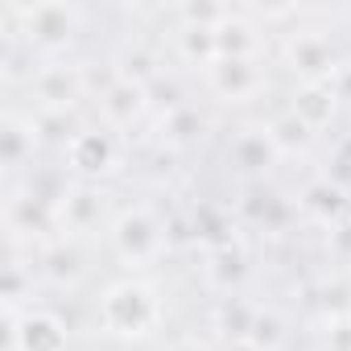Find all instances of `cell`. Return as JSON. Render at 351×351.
Wrapping results in <instances>:
<instances>
[{
    "instance_id": "1",
    "label": "cell",
    "mask_w": 351,
    "mask_h": 351,
    "mask_svg": "<svg viewBox=\"0 0 351 351\" xmlns=\"http://www.w3.org/2000/svg\"><path fill=\"white\" fill-rule=\"evenodd\" d=\"M99 326L116 339H149L157 326H161V298L149 281L141 277H124V281H112L99 298Z\"/></svg>"
},
{
    "instance_id": "2",
    "label": "cell",
    "mask_w": 351,
    "mask_h": 351,
    "mask_svg": "<svg viewBox=\"0 0 351 351\" xmlns=\"http://www.w3.org/2000/svg\"><path fill=\"white\" fill-rule=\"evenodd\" d=\"M17 29L29 50L62 54L79 34V9L62 0H38V5H17Z\"/></svg>"
},
{
    "instance_id": "3",
    "label": "cell",
    "mask_w": 351,
    "mask_h": 351,
    "mask_svg": "<svg viewBox=\"0 0 351 351\" xmlns=\"http://www.w3.org/2000/svg\"><path fill=\"white\" fill-rule=\"evenodd\" d=\"M112 248L124 265L149 269L165 252V223L149 207H128L112 219Z\"/></svg>"
},
{
    "instance_id": "4",
    "label": "cell",
    "mask_w": 351,
    "mask_h": 351,
    "mask_svg": "<svg viewBox=\"0 0 351 351\" xmlns=\"http://www.w3.org/2000/svg\"><path fill=\"white\" fill-rule=\"evenodd\" d=\"M281 62L298 75V83H335L339 75V54L326 34L318 29H298L281 42Z\"/></svg>"
},
{
    "instance_id": "5",
    "label": "cell",
    "mask_w": 351,
    "mask_h": 351,
    "mask_svg": "<svg viewBox=\"0 0 351 351\" xmlns=\"http://www.w3.org/2000/svg\"><path fill=\"white\" fill-rule=\"evenodd\" d=\"M5 223H9V236L13 240H58V232H62V219H58V207H50V203H42V199H34L29 191H21V195H13L9 199V207H5Z\"/></svg>"
},
{
    "instance_id": "6",
    "label": "cell",
    "mask_w": 351,
    "mask_h": 351,
    "mask_svg": "<svg viewBox=\"0 0 351 351\" xmlns=\"http://www.w3.org/2000/svg\"><path fill=\"white\" fill-rule=\"evenodd\" d=\"M207 83L228 104H248L265 91V66L261 58H219L207 71Z\"/></svg>"
},
{
    "instance_id": "7",
    "label": "cell",
    "mask_w": 351,
    "mask_h": 351,
    "mask_svg": "<svg viewBox=\"0 0 351 351\" xmlns=\"http://www.w3.org/2000/svg\"><path fill=\"white\" fill-rule=\"evenodd\" d=\"M83 91H87L83 66H71V62H46V66L34 75V95H38L42 108L75 112V104L83 99Z\"/></svg>"
},
{
    "instance_id": "8",
    "label": "cell",
    "mask_w": 351,
    "mask_h": 351,
    "mask_svg": "<svg viewBox=\"0 0 351 351\" xmlns=\"http://www.w3.org/2000/svg\"><path fill=\"white\" fill-rule=\"evenodd\" d=\"M66 161H71L75 173H83V178H104V173L116 169L120 153H116V141H112L108 132H99V128H83V132L71 141Z\"/></svg>"
},
{
    "instance_id": "9",
    "label": "cell",
    "mask_w": 351,
    "mask_h": 351,
    "mask_svg": "<svg viewBox=\"0 0 351 351\" xmlns=\"http://www.w3.org/2000/svg\"><path fill=\"white\" fill-rule=\"evenodd\" d=\"M99 112L112 128H132L145 112H149V87L132 83V79H112L99 95Z\"/></svg>"
},
{
    "instance_id": "10",
    "label": "cell",
    "mask_w": 351,
    "mask_h": 351,
    "mask_svg": "<svg viewBox=\"0 0 351 351\" xmlns=\"http://www.w3.org/2000/svg\"><path fill=\"white\" fill-rule=\"evenodd\" d=\"M289 112H293L310 132L326 128V124L335 120V112H339V91H335V83H298V91L289 95Z\"/></svg>"
},
{
    "instance_id": "11",
    "label": "cell",
    "mask_w": 351,
    "mask_h": 351,
    "mask_svg": "<svg viewBox=\"0 0 351 351\" xmlns=\"http://www.w3.org/2000/svg\"><path fill=\"white\" fill-rule=\"evenodd\" d=\"M17 351H66V322L54 310H25Z\"/></svg>"
},
{
    "instance_id": "12",
    "label": "cell",
    "mask_w": 351,
    "mask_h": 351,
    "mask_svg": "<svg viewBox=\"0 0 351 351\" xmlns=\"http://www.w3.org/2000/svg\"><path fill=\"white\" fill-rule=\"evenodd\" d=\"M302 211L310 215V219H318V223H330V228H339L343 219H347V211H351V199H347V191L339 186V182H330V178H318V182H310L306 191H302Z\"/></svg>"
},
{
    "instance_id": "13",
    "label": "cell",
    "mask_w": 351,
    "mask_h": 351,
    "mask_svg": "<svg viewBox=\"0 0 351 351\" xmlns=\"http://www.w3.org/2000/svg\"><path fill=\"white\" fill-rule=\"evenodd\" d=\"M42 273L54 281V285H79L87 277V256L75 240H54L42 248Z\"/></svg>"
},
{
    "instance_id": "14",
    "label": "cell",
    "mask_w": 351,
    "mask_h": 351,
    "mask_svg": "<svg viewBox=\"0 0 351 351\" xmlns=\"http://www.w3.org/2000/svg\"><path fill=\"white\" fill-rule=\"evenodd\" d=\"M34 149H38L34 120H21V116H5V120H0V165H5V169H21V165L34 161Z\"/></svg>"
},
{
    "instance_id": "15",
    "label": "cell",
    "mask_w": 351,
    "mask_h": 351,
    "mask_svg": "<svg viewBox=\"0 0 351 351\" xmlns=\"http://www.w3.org/2000/svg\"><path fill=\"white\" fill-rule=\"evenodd\" d=\"M99 215H104V199L91 186H71L66 199H62V207H58L62 232H87V228L99 223Z\"/></svg>"
},
{
    "instance_id": "16",
    "label": "cell",
    "mask_w": 351,
    "mask_h": 351,
    "mask_svg": "<svg viewBox=\"0 0 351 351\" xmlns=\"http://www.w3.org/2000/svg\"><path fill=\"white\" fill-rule=\"evenodd\" d=\"M215 38H219V58H261V29L240 13H232L215 29Z\"/></svg>"
},
{
    "instance_id": "17",
    "label": "cell",
    "mask_w": 351,
    "mask_h": 351,
    "mask_svg": "<svg viewBox=\"0 0 351 351\" xmlns=\"http://www.w3.org/2000/svg\"><path fill=\"white\" fill-rule=\"evenodd\" d=\"M232 157H236V165H240V169L261 173V169H269L281 153H277V145H273L269 128H248V132H240V136L232 141Z\"/></svg>"
},
{
    "instance_id": "18",
    "label": "cell",
    "mask_w": 351,
    "mask_h": 351,
    "mask_svg": "<svg viewBox=\"0 0 351 351\" xmlns=\"http://www.w3.org/2000/svg\"><path fill=\"white\" fill-rule=\"evenodd\" d=\"M173 46H178V58L199 66V71H211L219 62V38L215 29H199V25H182L178 38H173Z\"/></svg>"
},
{
    "instance_id": "19",
    "label": "cell",
    "mask_w": 351,
    "mask_h": 351,
    "mask_svg": "<svg viewBox=\"0 0 351 351\" xmlns=\"http://www.w3.org/2000/svg\"><path fill=\"white\" fill-rule=\"evenodd\" d=\"M207 273H211V281L219 285V289H232V285H240L244 281V273H248V256H244V248L240 244H219L215 252H211V265H207Z\"/></svg>"
},
{
    "instance_id": "20",
    "label": "cell",
    "mask_w": 351,
    "mask_h": 351,
    "mask_svg": "<svg viewBox=\"0 0 351 351\" xmlns=\"http://www.w3.org/2000/svg\"><path fill=\"white\" fill-rule=\"evenodd\" d=\"M256 322V306H248L244 298H223L219 310H215V326L223 339H236V343H248V330Z\"/></svg>"
},
{
    "instance_id": "21",
    "label": "cell",
    "mask_w": 351,
    "mask_h": 351,
    "mask_svg": "<svg viewBox=\"0 0 351 351\" xmlns=\"http://www.w3.org/2000/svg\"><path fill=\"white\" fill-rule=\"evenodd\" d=\"M34 128H38V141H54V145H66V149L83 132V124H79L75 112H54V108H38Z\"/></svg>"
},
{
    "instance_id": "22",
    "label": "cell",
    "mask_w": 351,
    "mask_h": 351,
    "mask_svg": "<svg viewBox=\"0 0 351 351\" xmlns=\"http://www.w3.org/2000/svg\"><path fill=\"white\" fill-rule=\"evenodd\" d=\"M269 136H273L277 153H306L310 141H314V132H310L293 112H281L277 120H269Z\"/></svg>"
},
{
    "instance_id": "23",
    "label": "cell",
    "mask_w": 351,
    "mask_h": 351,
    "mask_svg": "<svg viewBox=\"0 0 351 351\" xmlns=\"http://www.w3.org/2000/svg\"><path fill=\"white\" fill-rule=\"evenodd\" d=\"M178 17H182V25L219 29V25L232 17V9H228V5H219V0H182V5H178Z\"/></svg>"
},
{
    "instance_id": "24",
    "label": "cell",
    "mask_w": 351,
    "mask_h": 351,
    "mask_svg": "<svg viewBox=\"0 0 351 351\" xmlns=\"http://www.w3.org/2000/svg\"><path fill=\"white\" fill-rule=\"evenodd\" d=\"M285 339V322L273 314V310H256V322L248 330V347L252 351H277Z\"/></svg>"
},
{
    "instance_id": "25",
    "label": "cell",
    "mask_w": 351,
    "mask_h": 351,
    "mask_svg": "<svg viewBox=\"0 0 351 351\" xmlns=\"http://www.w3.org/2000/svg\"><path fill=\"white\" fill-rule=\"evenodd\" d=\"M199 132H203V116L195 108H173L165 116V136L173 145H191V141H199Z\"/></svg>"
},
{
    "instance_id": "26",
    "label": "cell",
    "mask_w": 351,
    "mask_h": 351,
    "mask_svg": "<svg viewBox=\"0 0 351 351\" xmlns=\"http://www.w3.org/2000/svg\"><path fill=\"white\" fill-rule=\"evenodd\" d=\"M116 75H120V79H132V83H141V87H149V79L157 75V66H153V54H149V50H141V46L124 50V54H120V66H116Z\"/></svg>"
},
{
    "instance_id": "27",
    "label": "cell",
    "mask_w": 351,
    "mask_h": 351,
    "mask_svg": "<svg viewBox=\"0 0 351 351\" xmlns=\"http://www.w3.org/2000/svg\"><path fill=\"white\" fill-rule=\"evenodd\" d=\"M322 306H326L330 318H347V314H351V293H347V285H339V281L326 285V289H322Z\"/></svg>"
},
{
    "instance_id": "28",
    "label": "cell",
    "mask_w": 351,
    "mask_h": 351,
    "mask_svg": "<svg viewBox=\"0 0 351 351\" xmlns=\"http://www.w3.org/2000/svg\"><path fill=\"white\" fill-rule=\"evenodd\" d=\"M326 347H330V351H351V314H347V318H330Z\"/></svg>"
},
{
    "instance_id": "29",
    "label": "cell",
    "mask_w": 351,
    "mask_h": 351,
    "mask_svg": "<svg viewBox=\"0 0 351 351\" xmlns=\"http://www.w3.org/2000/svg\"><path fill=\"white\" fill-rule=\"evenodd\" d=\"M335 91H339V99H351V66H339V75H335Z\"/></svg>"
},
{
    "instance_id": "30",
    "label": "cell",
    "mask_w": 351,
    "mask_h": 351,
    "mask_svg": "<svg viewBox=\"0 0 351 351\" xmlns=\"http://www.w3.org/2000/svg\"><path fill=\"white\" fill-rule=\"evenodd\" d=\"M173 351H211V347H207V343H199V339H182Z\"/></svg>"
}]
</instances>
